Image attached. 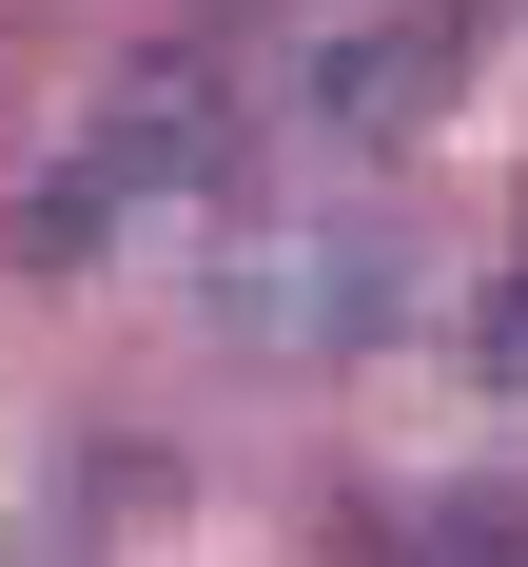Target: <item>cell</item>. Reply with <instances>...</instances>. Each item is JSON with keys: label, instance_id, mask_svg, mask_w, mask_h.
Listing matches in <instances>:
<instances>
[{"label": "cell", "instance_id": "obj_1", "mask_svg": "<svg viewBox=\"0 0 528 567\" xmlns=\"http://www.w3.org/2000/svg\"><path fill=\"white\" fill-rule=\"evenodd\" d=\"M392 293H411L392 216H255V235L216 255V333L275 352V372H333V352L392 333Z\"/></svg>", "mask_w": 528, "mask_h": 567}, {"label": "cell", "instance_id": "obj_2", "mask_svg": "<svg viewBox=\"0 0 528 567\" xmlns=\"http://www.w3.org/2000/svg\"><path fill=\"white\" fill-rule=\"evenodd\" d=\"M469 59H489V20H469V0H392V20H352V40L313 59V117H333L352 157H411V137L469 99Z\"/></svg>", "mask_w": 528, "mask_h": 567}, {"label": "cell", "instance_id": "obj_3", "mask_svg": "<svg viewBox=\"0 0 528 567\" xmlns=\"http://www.w3.org/2000/svg\"><path fill=\"white\" fill-rule=\"evenodd\" d=\"M79 137H99L137 196H216V176H235V99H216V59H196V40H176V59H137V79H117Z\"/></svg>", "mask_w": 528, "mask_h": 567}, {"label": "cell", "instance_id": "obj_4", "mask_svg": "<svg viewBox=\"0 0 528 567\" xmlns=\"http://www.w3.org/2000/svg\"><path fill=\"white\" fill-rule=\"evenodd\" d=\"M117 216H137V176H117L99 137H59V157L20 176V216H0V255H20V275H79V255H117Z\"/></svg>", "mask_w": 528, "mask_h": 567}, {"label": "cell", "instance_id": "obj_5", "mask_svg": "<svg viewBox=\"0 0 528 567\" xmlns=\"http://www.w3.org/2000/svg\"><path fill=\"white\" fill-rule=\"evenodd\" d=\"M392 567H528V489H411Z\"/></svg>", "mask_w": 528, "mask_h": 567}, {"label": "cell", "instance_id": "obj_6", "mask_svg": "<svg viewBox=\"0 0 528 567\" xmlns=\"http://www.w3.org/2000/svg\"><path fill=\"white\" fill-rule=\"evenodd\" d=\"M469 372H489V392H528V255L489 275V313H469Z\"/></svg>", "mask_w": 528, "mask_h": 567}]
</instances>
